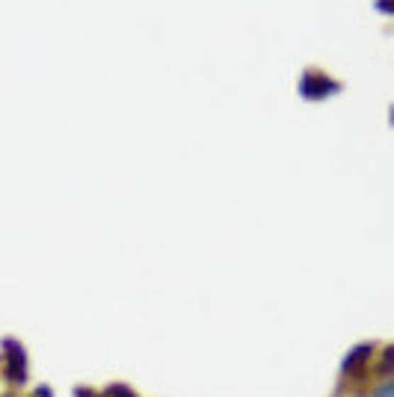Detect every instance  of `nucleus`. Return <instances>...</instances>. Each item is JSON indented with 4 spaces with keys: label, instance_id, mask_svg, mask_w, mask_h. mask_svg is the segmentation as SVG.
Instances as JSON below:
<instances>
[{
    "label": "nucleus",
    "instance_id": "f257e3e1",
    "mask_svg": "<svg viewBox=\"0 0 394 397\" xmlns=\"http://www.w3.org/2000/svg\"><path fill=\"white\" fill-rule=\"evenodd\" d=\"M4 379L9 386H27L30 379V356L18 338H4Z\"/></svg>",
    "mask_w": 394,
    "mask_h": 397
},
{
    "label": "nucleus",
    "instance_id": "f03ea898",
    "mask_svg": "<svg viewBox=\"0 0 394 397\" xmlns=\"http://www.w3.org/2000/svg\"><path fill=\"white\" fill-rule=\"evenodd\" d=\"M376 356V344L365 341V344H356L353 350L341 359V379H350V383H359V379H368L371 376V362Z\"/></svg>",
    "mask_w": 394,
    "mask_h": 397
},
{
    "label": "nucleus",
    "instance_id": "7ed1b4c3",
    "mask_svg": "<svg viewBox=\"0 0 394 397\" xmlns=\"http://www.w3.org/2000/svg\"><path fill=\"white\" fill-rule=\"evenodd\" d=\"M300 92H303L305 98H311V101H317V98H326V95L341 92V86L335 84L332 77L317 74V72H308V74L300 80Z\"/></svg>",
    "mask_w": 394,
    "mask_h": 397
},
{
    "label": "nucleus",
    "instance_id": "20e7f679",
    "mask_svg": "<svg viewBox=\"0 0 394 397\" xmlns=\"http://www.w3.org/2000/svg\"><path fill=\"white\" fill-rule=\"evenodd\" d=\"M391 371H394V365H391V347H383L380 359L373 356V362H371V376L373 379L376 376H391Z\"/></svg>",
    "mask_w": 394,
    "mask_h": 397
},
{
    "label": "nucleus",
    "instance_id": "39448f33",
    "mask_svg": "<svg viewBox=\"0 0 394 397\" xmlns=\"http://www.w3.org/2000/svg\"><path fill=\"white\" fill-rule=\"evenodd\" d=\"M368 397H394V379L391 376H376L368 386Z\"/></svg>",
    "mask_w": 394,
    "mask_h": 397
},
{
    "label": "nucleus",
    "instance_id": "423d86ee",
    "mask_svg": "<svg viewBox=\"0 0 394 397\" xmlns=\"http://www.w3.org/2000/svg\"><path fill=\"white\" fill-rule=\"evenodd\" d=\"M101 397H140V394H137V388H130L125 383H110Z\"/></svg>",
    "mask_w": 394,
    "mask_h": 397
},
{
    "label": "nucleus",
    "instance_id": "0eeeda50",
    "mask_svg": "<svg viewBox=\"0 0 394 397\" xmlns=\"http://www.w3.org/2000/svg\"><path fill=\"white\" fill-rule=\"evenodd\" d=\"M33 397H54V388L51 386H39V388H33Z\"/></svg>",
    "mask_w": 394,
    "mask_h": 397
},
{
    "label": "nucleus",
    "instance_id": "6e6552de",
    "mask_svg": "<svg viewBox=\"0 0 394 397\" xmlns=\"http://www.w3.org/2000/svg\"><path fill=\"white\" fill-rule=\"evenodd\" d=\"M74 397H101V394H95V391L86 388V386H77V388H74Z\"/></svg>",
    "mask_w": 394,
    "mask_h": 397
},
{
    "label": "nucleus",
    "instance_id": "1a4fd4ad",
    "mask_svg": "<svg viewBox=\"0 0 394 397\" xmlns=\"http://www.w3.org/2000/svg\"><path fill=\"white\" fill-rule=\"evenodd\" d=\"M376 6H380V12H385V15L391 12V4H388V0H380V4H376Z\"/></svg>",
    "mask_w": 394,
    "mask_h": 397
}]
</instances>
